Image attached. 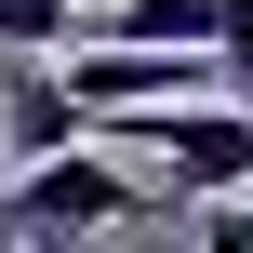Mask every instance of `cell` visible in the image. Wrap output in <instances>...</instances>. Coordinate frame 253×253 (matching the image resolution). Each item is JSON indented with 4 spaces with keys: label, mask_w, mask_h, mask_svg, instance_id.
I'll return each instance as SVG.
<instances>
[{
    "label": "cell",
    "mask_w": 253,
    "mask_h": 253,
    "mask_svg": "<svg viewBox=\"0 0 253 253\" xmlns=\"http://www.w3.org/2000/svg\"><path fill=\"white\" fill-rule=\"evenodd\" d=\"M200 253H253V200H213L200 213Z\"/></svg>",
    "instance_id": "obj_7"
},
{
    "label": "cell",
    "mask_w": 253,
    "mask_h": 253,
    "mask_svg": "<svg viewBox=\"0 0 253 253\" xmlns=\"http://www.w3.org/2000/svg\"><path fill=\"white\" fill-rule=\"evenodd\" d=\"M93 53H213V0H120V13H80Z\"/></svg>",
    "instance_id": "obj_4"
},
{
    "label": "cell",
    "mask_w": 253,
    "mask_h": 253,
    "mask_svg": "<svg viewBox=\"0 0 253 253\" xmlns=\"http://www.w3.org/2000/svg\"><path fill=\"white\" fill-rule=\"evenodd\" d=\"M80 133H107L120 160L173 173V200H200V213L253 187V107H120V120H80Z\"/></svg>",
    "instance_id": "obj_2"
},
{
    "label": "cell",
    "mask_w": 253,
    "mask_h": 253,
    "mask_svg": "<svg viewBox=\"0 0 253 253\" xmlns=\"http://www.w3.org/2000/svg\"><path fill=\"white\" fill-rule=\"evenodd\" d=\"M67 40H80V0H0V53H40L53 67Z\"/></svg>",
    "instance_id": "obj_5"
},
{
    "label": "cell",
    "mask_w": 253,
    "mask_h": 253,
    "mask_svg": "<svg viewBox=\"0 0 253 253\" xmlns=\"http://www.w3.org/2000/svg\"><path fill=\"white\" fill-rule=\"evenodd\" d=\"M0 147H13V173L80 147V107H67V80H53L40 53H0Z\"/></svg>",
    "instance_id": "obj_3"
},
{
    "label": "cell",
    "mask_w": 253,
    "mask_h": 253,
    "mask_svg": "<svg viewBox=\"0 0 253 253\" xmlns=\"http://www.w3.org/2000/svg\"><path fill=\"white\" fill-rule=\"evenodd\" d=\"M173 187H147L133 160H93V147H67V160H27L13 187H0V253H80L93 227H147Z\"/></svg>",
    "instance_id": "obj_1"
},
{
    "label": "cell",
    "mask_w": 253,
    "mask_h": 253,
    "mask_svg": "<svg viewBox=\"0 0 253 253\" xmlns=\"http://www.w3.org/2000/svg\"><path fill=\"white\" fill-rule=\"evenodd\" d=\"M213 67H227V93H253V0H213Z\"/></svg>",
    "instance_id": "obj_6"
}]
</instances>
